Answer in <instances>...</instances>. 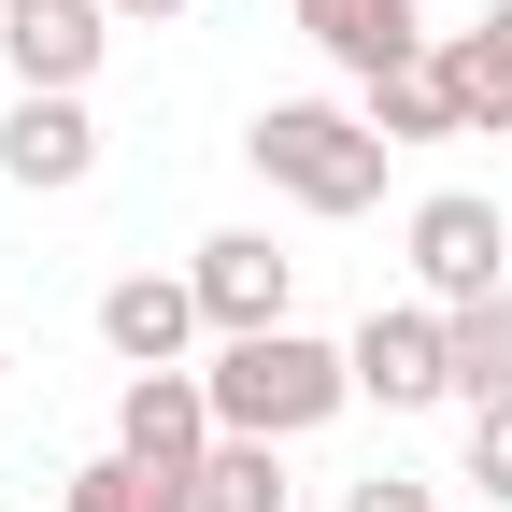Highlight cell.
<instances>
[{
	"mask_svg": "<svg viewBox=\"0 0 512 512\" xmlns=\"http://www.w3.org/2000/svg\"><path fill=\"white\" fill-rule=\"evenodd\" d=\"M242 157H256V185H271V200H299L313 228H356L370 200H384V128L356 114V100H271L242 128Z\"/></svg>",
	"mask_w": 512,
	"mask_h": 512,
	"instance_id": "1",
	"label": "cell"
},
{
	"mask_svg": "<svg viewBox=\"0 0 512 512\" xmlns=\"http://www.w3.org/2000/svg\"><path fill=\"white\" fill-rule=\"evenodd\" d=\"M200 384H214L228 441H313L328 413H356V356L313 342V328H242V342H214Z\"/></svg>",
	"mask_w": 512,
	"mask_h": 512,
	"instance_id": "2",
	"label": "cell"
},
{
	"mask_svg": "<svg viewBox=\"0 0 512 512\" xmlns=\"http://www.w3.org/2000/svg\"><path fill=\"white\" fill-rule=\"evenodd\" d=\"M399 242H413V285L441 313H456V299H498V271H512V214L484 200V185H427Z\"/></svg>",
	"mask_w": 512,
	"mask_h": 512,
	"instance_id": "3",
	"label": "cell"
},
{
	"mask_svg": "<svg viewBox=\"0 0 512 512\" xmlns=\"http://www.w3.org/2000/svg\"><path fill=\"white\" fill-rule=\"evenodd\" d=\"M185 285H200L214 342H242V328H299V256H285L271 228H214L200 256H185Z\"/></svg>",
	"mask_w": 512,
	"mask_h": 512,
	"instance_id": "4",
	"label": "cell"
},
{
	"mask_svg": "<svg viewBox=\"0 0 512 512\" xmlns=\"http://www.w3.org/2000/svg\"><path fill=\"white\" fill-rule=\"evenodd\" d=\"M342 356H356V399H384V413H441V399H456V342H441V299L370 313Z\"/></svg>",
	"mask_w": 512,
	"mask_h": 512,
	"instance_id": "5",
	"label": "cell"
},
{
	"mask_svg": "<svg viewBox=\"0 0 512 512\" xmlns=\"http://www.w3.org/2000/svg\"><path fill=\"white\" fill-rule=\"evenodd\" d=\"M200 328H214V313H200L185 271H114V285H100V356H114V370H185Z\"/></svg>",
	"mask_w": 512,
	"mask_h": 512,
	"instance_id": "6",
	"label": "cell"
},
{
	"mask_svg": "<svg viewBox=\"0 0 512 512\" xmlns=\"http://www.w3.org/2000/svg\"><path fill=\"white\" fill-rule=\"evenodd\" d=\"M214 384L200 370H128V399H114V456H143V470H185L200 484V456H214Z\"/></svg>",
	"mask_w": 512,
	"mask_h": 512,
	"instance_id": "7",
	"label": "cell"
},
{
	"mask_svg": "<svg viewBox=\"0 0 512 512\" xmlns=\"http://www.w3.org/2000/svg\"><path fill=\"white\" fill-rule=\"evenodd\" d=\"M0 57H15V86L86 100L100 57H114V15H100V0H15V15H0Z\"/></svg>",
	"mask_w": 512,
	"mask_h": 512,
	"instance_id": "8",
	"label": "cell"
},
{
	"mask_svg": "<svg viewBox=\"0 0 512 512\" xmlns=\"http://www.w3.org/2000/svg\"><path fill=\"white\" fill-rule=\"evenodd\" d=\"M0 171L29 185V200H72V185L100 171V114L57 100V86H15V114H0Z\"/></svg>",
	"mask_w": 512,
	"mask_h": 512,
	"instance_id": "9",
	"label": "cell"
},
{
	"mask_svg": "<svg viewBox=\"0 0 512 512\" xmlns=\"http://www.w3.org/2000/svg\"><path fill=\"white\" fill-rule=\"evenodd\" d=\"M356 114L384 128V143H470V86H456V57H441V43L384 57V72L356 86Z\"/></svg>",
	"mask_w": 512,
	"mask_h": 512,
	"instance_id": "10",
	"label": "cell"
},
{
	"mask_svg": "<svg viewBox=\"0 0 512 512\" xmlns=\"http://www.w3.org/2000/svg\"><path fill=\"white\" fill-rule=\"evenodd\" d=\"M285 15H299V43L313 57H328V72H384V57H413V43H441L427 15H413V0H285Z\"/></svg>",
	"mask_w": 512,
	"mask_h": 512,
	"instance_id": "11",
	"label": "cell"
},
{
	"mask_svg": "<svg viewBox=\"0 0 512 512\" xmlns=\"http://www.w3.org/2000/svg\"><path fill=\"white\" fill-rule=\"evenodd\" d=\"M441 57L470 86V143H512V0H484L470 29H441Z\"/></svg>",
	"mask_w": 512,
	"mask_h": 512,
	"instance_id": "12",
	"label": "cell"
},
{
	"mask_svg": "<svg viewBox=\"0 0 512 512\" xmlns=\"http://www.w3.org/2000/svg\"><path fill=\"white\" fill-rule=\"evenodd\" d=\"M299 484H285V441H214L200 456V484H185V512H285Z\"/></svg>",
	"mask_w": 512,
	"mask_h": 512,
	"instance_id": "13",
	"label": "cell"
},
{
	"mask_svg": "<svg viewBox=\"0 0 512 512\" xmlns=\"http://www.w3.org/2000/svg\"><path fill=\"white\" fill-rule=\"evenodd\" d=\"M441 342H456V413H470V399H512V285H498V299H456Z\"/></svg>",
	"mask_w": 512,
	"mask_h": 512,
	"instance_id": "14",
	"label": "cell"
},
{
	"mask_svg": "<svg viewBox=\"0 0 512 512\" xmlns=\"http://www.w3.org/2000/svg\"><path fill=\"white\" fill-rule=\"evenodd\" d=\"M57 512H185V470H143V456H86L57 484Z\"/></svg>",
	"mask_w": 512,
	"mask_h": 512,
	"instance_id": "15",
	"label": "cell"
},
{
	"mask_svg": "<svg viewBox=\"0 0 512 512\" xmlns=\"http://www.w3.org/2000/svg\"><path fill=\"white\" fill-rule=\"evenodd\" d=\"M456 484H484L512 512V399H470V441H456Z\"/></svg>",
	"mask_w": 512,
	"mask_h": 512,
	"instance_id": "16",
	"label": "cell"
},
{
	"mask_svg": "<svg viewBox=\"0 0 512 512\" xmlns=\"http://www.w3.org/2000/svg\"><path fill=\"white\" fill-rule=\"evenodd\" d=\"M342 512H441L413 470H370V484H342Z\"/></svg>",
	"mask_w": 512,
	"mask_h": 512,
	"instance_id": "17",
	"label": "cell"
},
{
	"mask_svg": "<svg viewBox=\"0 0 512 512\" xmlns=\"http://www.w3.org/2000/svg\"><path fill=\"white\" fill-rule=\"evenodd\" d=\"M114 29H171V15H200V0H100Z\"/></svg>",
	"mask_w": 512,
	"mask_h": 512,
	"instance_id": "18",
	"label": "cell"
},
{
	"mask_svg": "<svg viewBox=\"0 0 512 512\" xmlns=\"http://www.w3.org/2000/svg\"><path fill=\"white\" fill-rule=\"evenodd\" d=\"M0 15H15V0H0Z\"/></svg>",
	"mask_w": 512,
	"mask_h": 512,
	"instance_id": "19",
	"label": "cell"
}]
</instances>
